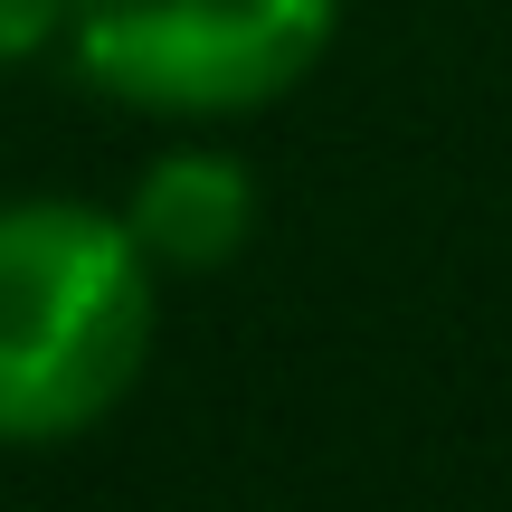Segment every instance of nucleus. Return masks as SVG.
I'll list each match as a JSON object with an SVG mask.
<instances>
[{
    "instance_id": "nucleus-2",
    "label": "nucleus",
    "mask_w": 512,
    "mask_h": 512,
    "mask_svg": "<svg viewBox=\"0 0 512 512\" xmlns=\"http://www.w3.org/2000/svg\"><path fill=\"white\" fill-rule=\"evenodd\" d=\"M342 0H76V67L133 114L228 124L266 114L332 57Z\"/></svg>"
},
{
    "instance_id": "nucleus-3",
    "label": "nucleus",
    "mask_w": 512,
    "mask_h": 512,
    "mask_svg": "<svg viewBox=\"0 0 512 512\" xmlns=\"http://www.w3.org/2000/svg\"><path fill=\"white\" fill-rule=\"evenodd\" d=\"M124 238L143 247L152 275H219L238 266V247L256 238V181L238 152H209V143H181L162 162H143L133 200L114 209Z\"/></svg>"
},
{
    "instance_id": "nucleus-1",
    "label": "nucleus",
    "mask_w": 512,
    "mask_h": 512,
    "mask_svg": "<svg viewBox=\"0 0 512 512\" xmlns=\"http://www.w3.org/2000/svg\"><path fill=\"white\" fill-rule=\"evenodd\" d=\"M143 247L114 209L10 200L0 209V437L57 446L124 408L152 361Z\"/></svg>"
},
{
    "instance_id": "nucleus-4",
    "label": "nucleus",
    "mask_w": 512,
    "mask_h": 512,
    "mask_svg": "<svg viewBox=\"0 0 512 512\" xmlns=\"http://www.w3.org/2000/svg\"><path fill=\"white\" fill-rule=\"evenodd\" d=\"M67 10L76 0H0V67L38 57L48 38H67Z\"/></svg>"
}]
</instances>
